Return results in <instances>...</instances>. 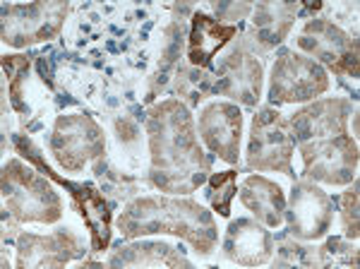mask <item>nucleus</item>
Segmentation results:
<instances>
[{"label": "nucleus", "mask_w": 360, "mask_h": 269, "mask_svg": "<svg viewBox=\"0 0 360 269\" xmlns=\"http://www.w3.org/2000/svg\"><path fill=\"white\" fill-rule=\"evenodd\" d=\"M322 265L327 267H356L358 265V250L356 245L351 243H344L341 238H332L327 245L322 248Z\"/></svg>", "instance_id": "412c9836"}, {"label": "nucleus", "mask_w": 360, "mask_h": 269, "mask_svg": "<svg viewBox=\"0 0 360 269\" xmlns=\"http://www.w3.org/2000/svg\"><path fill=\"white\" fill-rule=\"evenodd\" d=\"M5 204L22 221H51L60 219L63 204L49 183L39 173L29 171L20 161H10L3 173Z\"/></svg>", "instance_id": "20e7f679"}, {"label": "nucleus", "mask_w": 360, "mask_h": 269, "mask_svg": "<svg viewBox=\"0 0 360 269\" xmlns=\"http://www.w3.org/2000/svg\"><path fill=\"white\" fill-rule=\"evenodd\" d=\"M276 262L281 267H305V265H310V262H312V255H310V250H307V248H300V245L288 243V245H283V248L278 250V260Z\"/></svg>", "instance_id": "b1692460"}, {"label": "nucleus", "mask_w": 360, "mask_h": 269, "mask_svg": "<svg viewBox=\"0 0 360 269\" xmlns=\"http://www.w3.org/2000/svg\"><path fill=\"white\" fill-rule=\"evenodd\" d=\"M236 195V173L224 171L212 178V188H209V200H212L214 209L221 216L231 214V200Z\"/></svg>", "instance_id": "aec40b11"}, {"label": "nucleus", "mask_w": 360, "mask_h": 269, "mask_svg": "<svg viewBox=\"0 0 360 269\" xmlns=\"http://www.w3.org/2000/svg\"><path fill=\"white\" fill-rule=\"evenodd\" d=\"M346 115L348 104L341 99L317 101L293 115L295 142L312 178L344 185L356 175L358 147L346 132Z\"/></svg>", "instance_id": "f257e3e1"}, {"label": "nucleus", "mask_w": 360, "mask_h": 269, "mask_svg": "<svg viewBox=\"0 0 360 269\" xmlns=\"http://www.w3.org/2000/svg\"><path fill=\"white\" fill-rule=\"evenodd\" d=\"M214 89L255 106L262 89V65L250 51L233 49L219 65V85Z\"/></svg>", "instance_id": "9b49d317"}, {"label": "nucleus", "mask_w": 360, "mask_h": 269, "mask_svg": "<svg viewBox=\"0 0 360 269\" xmlns=\"http://www.w3.org/2000/svg\"><path fill=\"white\" fill-rule=\"evenodd\" d=\"M111 265H183L180 257L173 255V248L161 243H142L120 250Z\"/></svg>", "instance_id": "6ab92c4d"}, {"label": "nucleus", "mask_w": 360, "mask_h": 269, "mask_svg": "<svg viewBox=\"0 0 360 269\" xmlns=\"http://www.w3.org/2000/svg\"><path fill=\"white\" fill-rule=\"evenodd\" d=\"M240 111L231 104H209L200 115V134L207 147L219 154L224 161L238 163V147H240Z\"/></svg>", "instance_id": "f8f14e48"}, {"label": "nucleus", "mask_w": 360, "mask_h": 269, "mask_svg": "<svg viewBox=\"0 0 360 269\" xmlns=\"http://www.w3.org/2000/svg\"><path fill=\"white\" fill-rule=\"evenodd\" d=\"M238 29L233 25H221L207 15H195L193 32H190V63L195 68H209L212 58L236 37Z\"/></svg>", "instance_id": "dca6fc26"}, {"label": "nucleus", "mask_w": 360, "mask_h": 269, "mask_svg": "<svg viewBox=\"0 0 360 269\" xmlns=\"http://www.w3.org/2000/svg\"><path fill=\"white\" fill-rule=\"evenodd\" d=\"M3 68H5V75H8L10 80V96H13V104L20 111H25V106H22L20 96H22V80H25L27 70H29V61L27 58H20V56H13V58H3Z\"/></svg>", "instance_id": "4be33fe9"}, {"label": "nucleus", "mask_w": 360, "mask_h": 269, "mask_svg": "<svg viewBox=\"0 0 360 269\" xmlns=\"http://www.w3.org/2000/svg\"><path fill=\"white\" fill-rule=\"evenodd\" d=\"M56 159L70 171L103 154V132L89 115H60L51 137Z\"/></svg>", "instance_id": "0eeeda50"}, {"label": "nucleus", "mask_w": 360, "mask_h": 269, "mask_svg": "<svg viewBox=\"0 0 360 269\" xmlns=\"http://www.w3.org/2000/svg\"><path fill=\"white\" fill-rule=\"evenodd\" d=\"M344 221L346 233L356 241L358 238V183H353V190L344 195Z\"/></svg>", "instance_id": "393cba45"}, {"label": "nucleus", "mask_w": 360, "mask_h": 269, "mask_svg": "<svg viewBox=\"0 0 360 269\" xmlns=\"http://www.w3.org/2000/svg\"><path fill=\"white\" fill-rule=\"evenodd\" d=\"M68 5L60 3H32V5H13L5 8L3 20V39L5 44L27 46L32 41L51 39L60 27Z\"/></svg>", "instance_id": "1a4fd4ad"}, {"label": "nucleus", "mask_w": 360, "mask_h": 269, "mask_svg": "<svg viewBox=\"0 0 360 269\" xmlns=\"http://www.w3.org/2000/svg\"><path fill=\"white\" fill-rule=\"evenodd\" d=\"M295 20V5L286 3H259L255 8V32L262 46H276L288 34Z\"/></svg>", "instance_id": "a211bd4d"}, {"label": "nucleus", "mask_w": 360, "mask_h": 269, "mask_svg": "<svg viewBox=\"0 0 360 269\" xmlns=\"http://www.w3.org/2000/svg\"><path fill=\"white\" fill-rule=\"evenodd\" d=\"M295 44L310 56L324 61L334 73L358 77V46L327 20L307 22Z\"/></svg>", "instance_id": "6e6552de"}, {"label": "nucleus", "mask_w": 360, "mask_h": 269, "mask_svg": "<svg viewBox=\"0 0 360 269\" xmlns=\"http://www.w3.org/2000/svg\"><path fill=\"white\" fill-rule=\"evenodd\" d=\"M17 144L25 149L27 159H32L46 175H51V178L58 180L60 185H65V188L72 192L75 202H77L79 212H82V216H84L86 229H89V233H91V243H94V250H106L108 241H111V214H108V207H106V202H103V197L98 195V192L91 188V185L72 183V180L58 178L56 173H51V168L44 166V161L39 159V154L32 147H29V142L25 144V139L17 137Z\"/></svg>", "instance_id": "9d476101"}, {"label": "nucleus", "mask_w": 360, "mask_h": 269, "mask_svg": "<svg viewBox=\"0 0 360 269\" xmlns=\"http://www.w3.org/2000/svg\"><path fill=\"white\" fill-rule=\"evenodd\" d=\"M118 226L123 236L135 238L142 233H176L190 241L200 253H209L217 243L214 219L205 207L188 200H171V197H142L125 207Z\"/></svg>", "instance_id": "7ed1b4c3"}, {"label": "nucleus", "mask_w": 360, "mask_h": 269, "mask_svg": "<svg viewBox=\"0 0 360 269\" xmlns=\"http://www.w3.org/2000/svg\"><path fill=\"white\" fill-rule=\"evenodd\" d=\"M332 200L324 195L317 185L300 183L293 188L291 212H288V226L291 233L300 238H319L332 224Z\"/></svg>", "instance_id": "ddd939ff"}, {"label": "nucleus", "mask_w": 360, "mask_h": 269, "mask_svg": "<svg viewBox=\"0 0 360 269\" xmlns=\"http://www.w3.org/2000/svg\"><path fill=\"white\" fill-rule=\"evenodd\" d=\"M240 200L266 226H278L283 221V212H286L283 192L276 183L262 178V175H250L243 183Z\"/></svg>", "instance_id": "f3484780"}, {"label": "nucleus", "mask_w": 360, "mask_h": 269, "mask_svg": "<svg viewBox=\"0 0 360 269\" xmlns=\"http://www.w3.org/2000/svg\"><path fill=\"white\" fill-rule=\"evenodd\" d=\"M79 243L72 233L53 236H22L20 238V267H58L77 257Z\"/></svg>", "instance_id": "4468645a"}, {"label": "nucleus", "mask_w": 360, "mask_h": 269, "mask_svg": "<svg viewBox=\"0 0 360 269\" xmlns=\"http://www.w3.org/2000/svg\"><path fill=\"white\" fill-rule=\"evenodd\" d=\"M183 77H178V92L190 99V104H200L202 94L209 89V77L200 70H183Z\"/></svg>", "instance_id": "5701e85b"}, {"label": "nucleus", "mask_w": 360, "mask_h": 269, "mask_svg": "<svg viewBox=\"0 0 360 269\" xmlns=\"http://www.w3.org/2000/svg\"><path fill=\"white\" fill-rule=\"evenodd\" d=\"M329 80L327 73L315 61L305 56L281 54L271 70V101L274 104H291L315 99L327 92Z\"/></svg>", "instance_id": "423d86ee"}, {"label": "nucleus", "mask_w": 360, "mask_h": 269, "mask_svg": "<svg viewBox=\"0 0 360 269\" xmlns=\"http://www.w3.org/2000/svg\"><path fill=\"white\" fill-rule=\"evenodd\" d=\"M293 137L288 134V125L276 111L266 108L255 115L252 134H250L248 163L259 171H283L291 175Z\"/></svg>", "instance_id": "39448f33"}, {"label": "nucleus", "mask_w": 360, "mask_h": 269, "mask_svg": "<svg viewBox=\"0 0 360 269\" xmlns=\"http://www.w3.org/2000/svg\"><path fill=\"white\" fill-rule=\"evenodd\" d=\"M226 253L238 265H264L271 257V236L250 219L233 221L226 236Z\"/></svg>", "instance_id": "2eb2a0df"}, {"label": "nucleus", "mask_w": 360, "mask_h": 269, "mask_svg": "<svg viewBox=\"0 0 360 269\" xmlns=\"http://www.w3.org/2000/svg\"><path fill=\"white\" fill-rule=\"evenodd\" d=\"M152 180L161 190L190 192L205 183L207 161L197 144L193 118L178 101H166L149 115Z\"/></svg>", "instance_id": "f03ea898"}]
</instances>
